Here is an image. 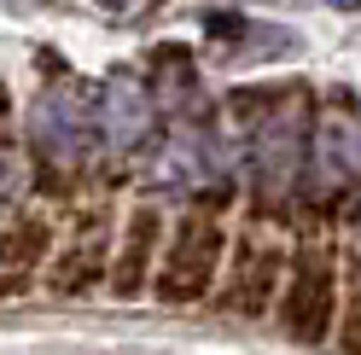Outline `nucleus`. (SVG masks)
I'll list each match as a JSON object with an SVG mask.
<instances>
[{"label":"nucleus","instance_id":"f257e3e1","mask_svg":"<svg viewBox=\"0 0 361 355\" xmlns=\"http://www.w3.org/2000/svg\"><path fill=\"white\" fill-rule=\"evenodd\" d=\"M233 175H245L239 128H216V123H198V117L164 128V140L146 151V192H152V204L216 192V187H228Z\"/></svg>","mask_w":361,"mask_h":355},{"label":"nucleus","instance_id":"f03ea898","mask_svg":"<svg viewBox=\"0 0 361 355\" xmlns=\"http://www.w3.org/2000/svg\"><path fill=\"white\" fill-rule=\"evenodd\" d=\"M228 245H233V228L221 216H180L169 221L164 233V256H157V274H152V297L164 309H198L216 297L221 268H228Z\"/></svg>","mask_w":361,"mask_h":355},{"label":"nucleus","instance_id":"7ed1b4c3","mask_svg":"<svg viewBox=\"0 0 361 355\" xmlns=\"http://www.w3.org/2000/svg\"><path fill=\"white\" fill-rule=\"evenodd\" d=\"M309 135H314V117H309L303 99H286L280 111H268L251 128H239L245 175H251V192L262 204H286L309 181Z\"/></svg>","mask_w":361,"mask_h":355},{"label":"nucleus","instance_id":"20e7f679","mask_svg":"<svg viewBox=\"0 0 361 355\" xmlns=\"http://www.w3.org/2000/svg\"><path fill=\"white\" fill-rule=\"evenodd\" d=\"M87 123H94L99 163H134L164 140V111L140 76H105L87 99Z\"/></svg>","mask_w":361,"mask_h":355},{"label":"nucleus","instance_id":"39448f33","mask_svg":"<svg viewBox=\"0 0 361 355\" xmlns=\"http://www.w3.org/2000/svg\"><path fill=\"white\" fill-rule=\"evenodd\" d=\"M117 221L123 216L111 204H82L71 216V228L53 239V256H47L41 285H47L53 297H64V303L105 292L111 285V251H117Z\"/></svg>","mask_w":361,"mask_h":355},{"label":"nucleus","instance_id":"423d86ee","mask_svg":"<svg viewBox=\"0 0 361 355\" xmlns=\"http://www.w3.org/2000/svg\"><path fill=\"white\" fill-rule=\"evenodd\" d=\"M274 320H280V332L291 344H332V326H338V251H314V245L291 251Z\"/></svg>","mask_w":361,"mask_h":355},{"label":"nucleus","instance_id":"0eeeda50","mask_svg":"<svg viewBox=\"0 0 361 355\" xmlns=\"http://www.w3.org/2000/svg\"><path fill=\"white\" fill-rule=\"evenodd\" d=\"M286 268H291L286 239H268L262 228H245L228 245V268H221V285H216L210 303H221L228 315L262 320V315H274V303H280Z\"/></svg>","mask_w":361,"mask_h":355},{"label":"nucleus","instance_id":"6e6552de","mask_svg":"<svg viewBox=\"0 0 361 355\" xmlns=\"http://www.w3.org/2000/svg\"><path fill=\"white\" fill-rule=\"evenodd\" d=\"M30 158H41L59 175H76L82 163H94V123H87V94L76 87H41L30 117H24Z\"/></svg>","mask_w":361,"mask_h":355},{"label":"nucleus","instance_id":"1a4fd4ad","mask_svg":"<svg viewBox=\"0 0 361 355\" xmlns=\"http://www.w3.org/2000/svg\"><path fill=\"white\" fill-rule=\"evenodd\" d=\"M164 233H169V216L164 204H128L117 221V251H111V285L105 292L117 303H140L152 297V274H157V256H164Z\"/></svg>","mask_w":361,"mask_h":355},{"label":"nucleus","instance_id":"9d476101","mask_svg":"<svg viewBox=\"0 0 361 355\" xmlns=\"http://www.w3.org/2000/svg\"><path fill=\"white\" fill-rule=\"evenodd\" d=\"M53 239H59V228H53L47 210H24L18 221L0 228V303L24 297L30 285H41L47 256H53Z\"/></svg>","mask_w":361,"mask_h":355},{"label":"nucleus","instance_id":"9b49d317","mask_svg":"<svg viewBox=\"0 0 361 355\" xmlns=\"http://www.w3.org/2000/svg\"><path fill=\"white\" fill-rule=\"evenodd\" d=\"M309 181L326 192H350L361 181V123L355 117H314L309 135Z\"/></svg>","mask_w":361,"mask_h":355},{"label":"nucleus","instance_id":"f8f14e48","mask_svg":"<svg viewBox=\"0 0 361 355\" xmlns=\"http://www.w3.org/2000/svg\"><path fill=\"white\" fill-rule=\"evenodd\" d=\"M332 355H361V251H338V326H332Z\"/></svg>","mask_w":361,"mask_h":355},{"label":"nucleus","instance_id":"ddd939ff","mask_svg":"<svg viewBox=\"0 0 361 355\" xmlns=\"http://www.w3.org/2000/svg\"><path fill=\"white\" fill-rule=\"evenodd\" d=\"M24 198H30V169H24V158L12 146H0V210L24 204Z\"/></svg>","mask_w":361,"mask_h":355},{"label":"nucleus","instance_id":"4468645a","mask_svg":"<svg viewBox=\"0 0 361 355\" xmlns=\"http://www.w3.org/2000/svg\"><path fill=\"white\" fill-rule=\"evenodd\" d=\"M350 233H355V251H361V204H350Z\"/></svg>","mask_w":361,"mask_h":355}]
</instances>
